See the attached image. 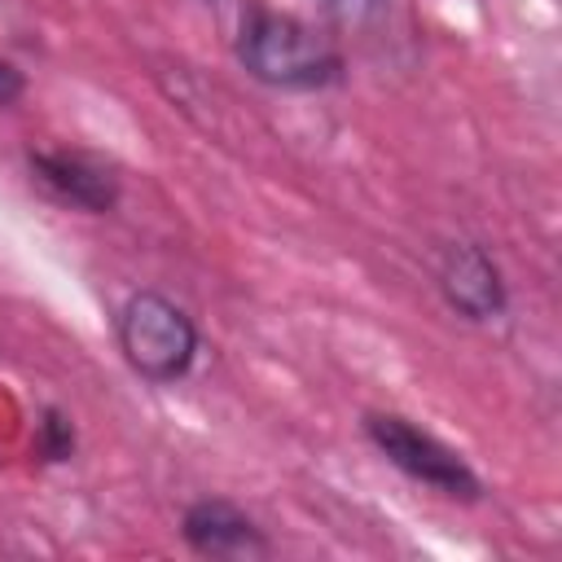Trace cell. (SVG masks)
<instances>
[{
    "mask_svg": "<svg viewBox=\"0 0 562 562\" xmlns=\"http://www.w3.org/2000/svg\"><path fill=\"white\" fill-rule=\"evenodd\" d=\"M75 452V426L61 408H44V422H40V457L44 461H66Z\"/></svg>",
    "mask_w": 562,
    "mask_h": 562,
    "instance_id": "cell-7",
    "label": "cell"
},
{
    "mask_svg": "<svg viewBox=\"0 0 562 562\" xmlns=\"http://www.w3.org/2000/svg\"><path fill=\"white\" fill-rule=\"evenodd\" d=\"M439 290L443 299L470 316V321H492L505 312V281L501 268L492 263V255L474 241H452L443 246L439 259Z\"/></svg>",
    "mask_w": 562,
    "mask_h": 562,
    "instance_id": "cell-5",
    "label": "cell"
},
{
    "mask_svg": "<svg viewBox=\"0 0 562 562\" xmlns=\"http://www.w3.org/2000/svg\"><path fill=\"white\" fill-rule=\"evenodd\" d=\"M364 435L369 443L395 465L404 470L413 483H426L435 487L439 496H452V501H479L483 483L479 474L465 465V457L448 443H439L430 430L413 426L408 417H395V413H369L364 417Z\"/></svg>",
    "mask_w": 562,
    "mask_h": 562,
    "instance_id": "cell-3",
    "label": "cell"
},
{
    "mask_svg": "<svg viewBox=\"0 0 562 562\" xmlns=\"http://www.w3.org/2000/svg\"><path fill=\"white\" fill-rule=\"evenodd\" d=\"M26 167H31L35 184L61 206H75V211H88V215H105L119 202V171L101 154H88V149H31Z\"/></svg>",
    "mask_w": 562,
    "mask_h": 562,
    "instance_id": "cell-4",
    "label": "cell"
},
{
    "mask_svg": "<svg viewBox=\"0 0 562 562\" xmlns=\"http://www.w3.org/2000/svg\"><path fill=\"white\" fill-rule=\"evenodd\" d=\"M342 22H364V18H373V13H382L386 9V0H325Z\"/></svg>",
    "mask_w": 562,
    "mask_h": 562,
    "instance_id": "cell-8",
    "label": "cell"
},
{
    "mask_svg": "<svg viewBox=\"0 0 562 562\" xmlns=\"http://www.w3.org/2000/svg\"><path fill=\"white\" fill-rule=\"evenodd\" d=\"M184 540L193 553L202 558H255V553H268V540L263 531L228 501H193L184 509V522H180Z\"/></svg>",
    "mask_w": 562,
    "mask_h": 562,
    "instance_id": "cell-6",
    "label": "cell"
},
{
    "mask_svg": "<svg viewBox=\"0 0 562 562\" xmlns=\"http://www.w3.org/2000/svg\"><path fill=\"white\" fill-rule=\"evenodd\" d=\"M119 351L140 378L176 382L198 356V329L171 299L140 290L119 312Z\"/></svg>",
    "mask_w": 562,
    "mask_h": 562,
    "instance_id": "cell-2",
    "label": "cell"
},
{
    "mask_svg": "<svg viewBox=\"0 0 562 562\" xmlns=\"http://www.w3.org/2000/svg\"><path fill=\"white\" fill-rule=\"evenodd\" d=\"M22 88H26L22 70H18V66H9V61H0V105L18 101V97H22Z\"/></svg>",
    "mask_w": 562,
    "mask_h": 562,
    "instance_id": "cell-9",
    "label": "cell"
},
{
    "mask_svg": "<svg viewBox=\"0 0 562 562\" xmlns=\"http://www.w3.org/2000/svg\"><path fill=\"white\" fill-rule=\"evenodd\" d=\"M237 57L259 83L290 88V92L329 88L342 75V57L321 31L272 9H250L241 18Z\"/></svg>",
    "mask_w": 562,
    "mask_h": 562,
    "instance_id": "cell-1",
    "label": "cell"
}]
</instances>
